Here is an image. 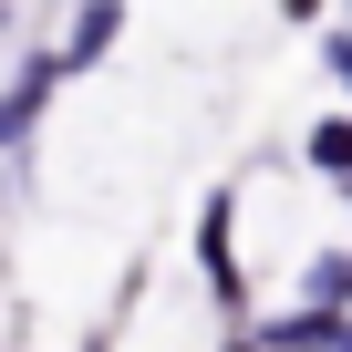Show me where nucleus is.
<instances>
[{
	"instance_id": "f257e3e1",
	"label": "nucleus",
	"mask_w": 352,
	"mask_h": 352,
	"mask_svg": "<svg viewBox=\"0 0 352 352\" xmlns=\"http://www.w3.org/2000/svg\"><path fill=\"white\" fill-rule=\"evenodd\" d=\"M259 342H270V352H342V342H352V311H311V300H300V311L270 321Z\"/></svg>"
},
{
	"instance_id": "f03ea898",
	"label": "nucleus",
	"mask_w": 352,
	"mask_h": 352,
	"mask_svg": "<svg viewBox=\"0 0 352 352\" xmlns=\"http://www.w3.org/2000/svg\"><path fill=\"white\" fill-rule=\"evenodd\" d=\"M114 32H124V0H83V21H73V42H63L52 63H63V73H83V63H94Z\"/></svg>"
},
{
	"instance_id": "7ed1b4c3",
	"label": "nucleus",
	"mask_w": 352,
	"mask_h": 352,
	"mask_svg": "<svg viewBox=\"0 0 352 352\" xmlns=\"http://www.w3.org/2000/svg\"><path fill=\"white\" fill-rule=\"evenodd\" d=\"M228 218H239V197H208V228H197V259H208V280H218V290H239V259H228Z\"/></svg>"
},
{
	"instance_id": "20e7f679",
	"label": "nucleus",
	"mask_w": 352,
	"mask_h": 352,
	"mask_svg": "<svg viewBox=\"0 0 352 352\" xmlns=\"http://www.w3.org/2000/svg\"><path fill=\"white\" fill-rule=\"evenodd\" d=\"M311 166H321V176H342V187H352V114H331V124H311Z\"/></svg>"
},
{
	"instance_id": "39448f33",
	"label": "nucleus",
	"mask_w": 352,
	"mask_h": 352,
	"mask_svg": "<svg viewBox=\"0 0 352 352\" xmlns=\"http://www.w3.org/2000/svg\"><path fill=\"white\" fill-rule=\"evenodd\" d=\"M331 63H342V83H352V32H342V42H331Z\"/></svg>"
},
{
	"instance_id": "423d86ee",
	"label": "nucleus",
	"mask_w": 352,
	"mask_h": 352,
	"mask_svg": "<svg viewBox=\"0 0 352 352\" xmlns=\"http://www.w3.org/2000/svg\"><path fill=\"white\" fill-rule=\"evenodd\" d=\"M280 11H290V21H311V11H321V0H280Z\"/></svg>"
},
{
	"instance_id": "0eeeda50",
	"label": "nucleus",
	"mask_w": 352,
	"mask_h": 352,
	"mask_svg": "<svg viewBox=\"0 0 352 352\" xmlns=\"http://www.w3.org/2000/svg\"><path fill=\"white\" fill-rule=\"evenodd\" d=\"M228 352H270V342H228Z\"/></svg>"
},
{
	"instance_id": "6e6552de",
	"label": "nucleus",
	"mask_w": 352,
	"mask_h": 352,
	"mask_svg": "<svg viewBox=\"0 0 352 352\" xmlns=\"http://www.w3.org/2000/svg\"><path fill=\"white\" fill-rule=\"evenodd\" d=\"M342 352H352V342H342Z\"/></svg>"
}]
</instances>
